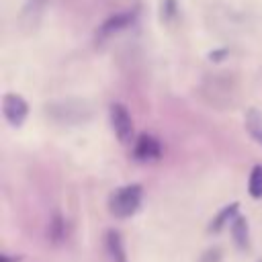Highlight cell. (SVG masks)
I'll return each instance as SVG.
<instances>
[{
	"mask_svg": "<svg viewBox=\"0 0 262 262\" xmlns=\"http://www.w3.org/2000/svg\"><path fill=\"white\" fill-rule=\"evenodd\" d=\"M231 235H233V242L239 248H246L248 246V221L244 217H235L233 219V223H231Z\"/></svg>",
	"mask_w": 262,
	"mask_h": 262,
	"instance_id": "obj_10",
	"label": "cell"
},
{
	"mask_svg": "<svg viewBox=\"0 0 262 262\" xmlns=\"http://www.w3.org/2000/svg\"><path fill=\"white\" fill-rule=\"evenodd\" d=\"M203 90H205V96L211 98L213 104H221L219 100H223V106H225L233 98V82L229 80V76H221V74L211 76L205 82Z\"/></svg>",
	"mask_w": 262,
	"mask_h": 262,
	"instance_id": "obj_3",
	"label": "cell"
},
{
	"mask_svg": "<svg viewBox=\"0 0 262 262\" xmlns=\"http://www.w3.org/2000/svg\"><path fill=\"white\" fill-rule=\"evenodd\" d=\"M248 190L254 199L262 196V166H254L250 172V182H248Z\"/></svg>",
	"mask_w": 262,
	"mask_h": 262,
	"instance_id": "obj_12",
	"label": "cell"
},
{
	"mask_svg": "<svg viewBox=\"0 0 262 262\" xmlns=\"http://www.w3.org/2000/svg\"><path fill=\"white\" fill-rule=\"evenodd\" d=\"M131 20H133V12H117V14H111V16L100 25V29H98L96 33H98V37H108V35H113V33L125 29Z\"/></svg>",
	"mask_w": 262,
	"mask_h": 262,
	"instance_id": "obj_7",
	"label": "cell"
},
{
	"mask_svg": "<svg viewBox=\"0 0 262 262\" xmlns=\"http://www.w3.org/2000/svg\"><path fill=\"white\" fill-rule=\"evenodd\" d=\"M2 113H4V119H6L10 125L18 127V125L25 123V119H27V115H29V104H27V100H25L20 94L8 92V94H4V98H2Z\"/></svg>",
	"mask_w": 262,
	"mask_h": 262,
	"instance_id": "obj_4",
	"label": "cell"
},
{
	"mask_svg": "<svg viewBox=\"0 0 262 262\" xmlns=\"http://www.w3.org/2000/svg\"><path fill=\"white\" fill-rule=\"evenodd\" d=\"M246 127L250 135L262 145V113L258 108H248L246 113Z\"/></svg>",
	"mask_w": 262,
	"mask_h": 262,
	"instance_id": "obj_9",
	"label": "cell"
},
{
	"mask_svg": "<svg viewBox=\"0 0 262 262\" xmlns=\"http://www.w3.org/2000/svg\"><path fill=\"white\" fill-rule=\"evenodd\" d=\"M133 154H135L137 160L149 162V160L160 158V154H162V145H160V141H158L154 135H141V137L135 141Z\"/></svg>",
	"mask_w": 262,
	"mask_h": 262,
	"instance_id": "obj_6",
	"label": "cell"
},
{
	"mask_svg": "<svg viewBox=\"0 0 262 262\" xmlns=\"http://www.w3.org/2000/svg\"><path fill=\"white\" fill-rule=\"evenodd\" d=\"M141 186L139 184H129V186H121L119 190H115L108 199V211L119 217V219H125V217H131L139 205H141Z\"/></svg>",
	"mask_w": 262,
	"mask_h": 262,
	"instance_id": "obj_2",
	"label": "cell"
},
{
	"mask_svg": "<svg viewBox=\"0 0 262 262\" xmlns=\"http://www.w3.org/2000/svg\"><path fill=\"white\" fill-rule=\"evenodd\" d=\"M63 235H66L63 221H61V217H59V215H55V217H53V221L49 223V237H51L53 242H59Z\"/></svg>",
	"mask_w": 262,
	"mask_h": 262,
	"instance_id": "obj_13",
	"label": "cell"
},
{
	"mask_svg": "<svg viewBox=\"0 0 262 262\" xmlns=\"http://www.w3.org/2000/svg\"><path fill=\"white\" fill-rule=\"evenodd\" d=\"M45 4H47V0H27V14L29 16H37L43 10Z\"/></svg>",
	"mask_w": 262,
	"mask_h": 262,
	"instance_id": "obj_14",
	"label": "cell"
},
{
	"mask_svg": "<svg viewBox=\"0 0 262 262\" xmlns=\"http://www.w3.org/2000/svg\"><path fill=\"white\" fill-rule=\"evenodd\" d=\"M111 125H113L115 133H117V137L123 143L131 141V137H133V121H131L129 111L119 102L111 104Z\"/></svg>",
	"mask_w": 262,
	"mask_h": 262,
	"instance_id": "obj_5",
	"label": "cell"
},
{
	"mask_svg": "<svg viewBox=\"0 0 262 262\" xmlns=\"http://www.w3.org/2000/svg\"><path fill=\"white\" fill-rule=\"evenodd\" d=\"M106 252H108V258L111 262H127V254H125V244H123V237L119 231L115 229H108L106 231Z\"/></svg>",
	"mask_w": 262,
	"mask_h": 262,
	"instance_id": "obj_8",
	"label": "cell"
},
{
	"mask_svg": "<svg viewBox=\"0 0 262 262\" xmlns=\"http://www.w3.org/2000/svg\"><path fill=\"white\" fill-rule=\"evenodd\" d=\"M47 117L57 121V123H66V125H74V123H84L86 119H90V106L84 100H76V98H68V100H57L47 104Z\"/></svg>",
	"mask_w": 262,
	"mask_h": 262,
	"instance_id": "obj_1",
	"label": "cell"
},
{
	"mask_svg": "<svg viewBox=\"0 0 262 262\" xmlns=\"http://www.w3.org/2000/svg\"><path fill=\"white\" fill-rule=\"evenodd\" d=\"M235 211H237V203H231L229 207L221 209V211H219V215H217V217L213 219V223L209 225V229H211V231H219V229H221V227H223V225H225V223L235 215Z\"/></svg>",
	"mask_w": 262,
	"mask_h": 262,
	"instance_id": "obj_11",
	"label": "cell"
}]
</instances>
